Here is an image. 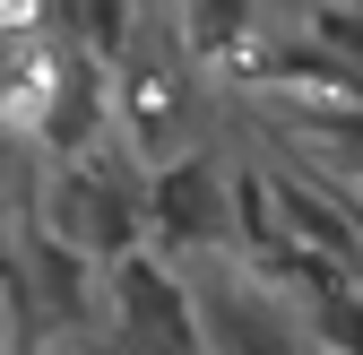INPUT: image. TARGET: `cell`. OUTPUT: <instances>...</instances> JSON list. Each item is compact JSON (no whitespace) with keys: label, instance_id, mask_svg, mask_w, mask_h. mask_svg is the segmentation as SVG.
Returning <instances> with one entry per match:
<instances>
[{"label":"cell","instance_id":"6da1fadb","mask_svg":"<svg viewBox=\"0 0 363 355\" xmlns=\"http://www.w3.org/2000/svg\"><path fill=\"white\" fill-rule=\"evenodd\" d=\"M199 104H208V70L182 53V35L164 18H147L139 53L113 70V113H121V148L147 173L199 148Z\"/></svg>","mask_w":363,"mask_h":355},{"label":"cell","instance_id":"7a4b0ae2","mask_svg":"<svg viewBox=\"0 0 363 355\" xmlns=\"http://www.w3.org/2000/svg\"><path fill=\"white\" fill-rule=\"evenodd\" d=\"M104 329L121 338V355H208L199 286L164 251H130L104 269Z\"/></svg>","mask_w":363,"mask_h":355},{"label":"cell","instance_id":"3957f363","mask_svg":"<svg viewBox=\"0 0 363 355\" xmlns=\"http://www.w3.org/2000/svg\"><path fill=\"white\" fill-rule=\"evenodd\" d=\"M147 234H156L164 260L234 251V165H216L208 148L156 165L147 173Z\"/></svg>","mask_w":363,"mask_h":355},{"label":"cell","instance_id":"277c9868","mask_svg":"<svg viewBox=\"0 0 363 355\" xmlns=\"http://www.w3.org/2000/svg\"><path fill=\"white\" fill-rule=\"evenodd\" d=\"M199 321H208V355H311V338H294V321H286V303L234 269H216L199 286Z\"/></svg>","mask_w":363,"mask_h":355},{"label":"cell","instance_id":"5b68a950","mask_svg":"<svg viewBox=\"0 0 363 355\" xmlns=\"http://www.w3.org/2000/svg\"><path fill=\"white\" fill-rule=\"evenodd\" d=\"M164 26L182 35V53L199 70H234V53H251L259 0H164Z\"/></svg>","mask_w":363,"mask_h":355},{"label":"cell","instance_id":"8992f818","mask_svg":"<svg viewBox=\"0 0 363 355\" xmlns=\"http://www.w3.org/2000/svg\"><path fill=\"white\" fill-rule=\"evenodd\" d=\"M52 26L69 43H86L96 61H130L139 53V35H147V0H52Z\"/></svg>","mask_w":363,"mask_h":355}]
</instances>
